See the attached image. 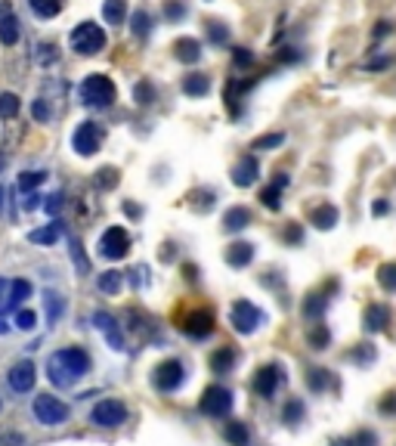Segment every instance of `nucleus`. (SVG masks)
I'll use <instances>...</instances> for the list:
<instances>
[{"mask_svg": "<svg viewBox=\"0 0 396 446\" xmlns=\"http://www.w3.org/2000/svg\"><path fill=\"white\" fill-rule=\"evenodd\" d=\"M198 409H201L204 415H210V418H223V415H229V409H232V394H229L226 387H220V384H214V387H208L201 394Z\"/></svg>", "mask_w": 396, "mask_h": 446, "instance_id": "6e6552de", "label": "nucleus"}, {"mask_svg": "<svg viewBox=\"0 0 396 446\" xmlns=\"http://www.w3.org/2000/svg\"><path fill=\"white\" fill-rule=\"evenodd\" d=\"M248 223H251V211H248L245 204H235V208H229L226 214H223V229H226V233L245 229Z\"/></svg>", "mask_w": 396, "mask_h": 446, "instance_id": "6ab92c4d", "label": "nucleus"}, {"mask_svg": "<svg viewBox=\"0 0 396 446\" xmlns=\"http://www.w3.org/2000/svg\"><path fill=\"white\" fill-rule=\"evenodd\" d=\"M309 347H316V350L328 347V328H325V326H319V322H316V326L309 328Z\"/></svg>", "mask_w": 396, "mask_h": 446, "instance_id": "a19ab883", "label": "nucleus"}, {"mask_svg": "<svg viewBox=\"0 0 396 446\" xmlns=\"http://www.w3.org/2000/svg\"><path fill=\"white\" fill-rule=\"evenodd\" d=\"M133 99H136L140 105H148V103L155 99V87L148 84V81H140V84L133 87Z\"/></svg>", "mask_w": 396, "mask_h": 446, "instance_id": "58836bf2", "label": "nucleus"}, {"mask_svg": "<svg viewBox=\"0 0 396 446\" xmlns=\"http://www.w3.org/2000/svg\"><path fill=\"white\" fill-rule=\"evenodd\" d=\"M183 378H186V369L179 359H164V363L155 365V372H152V384L158 390H177L179 384H183Z\"/></svg>", "mask_w": 396, "mask_h": 446, "instance_id": "1a4fd4ad", "label": "nucleus"}, {"mask_svg": "<svg viewBox=\"0 0 396 446\" xmlns=\"http://www.w3.org/2000/svg\"><path fill=\"white\" fill-rule=\"evenodd\" d=\"M121 282H124V276L118 270H109V273H102V276H99V291H105V295H118V291H121Z\"/></svg>", "mask_w": 396, "mask_h": 446, "instance_id": "c756f323", "label": "nucleus"}, {"mask_svg": "<svg viewBox=\"0 0 396 446\" xmlns=\"http://www.w3.org/2000/svg\"><path fill=\"white\" fill-rule=\"evenodd\" d=\"M148 31H152V16H148L146 10H136V12H133V34L146 37Z\"/></svg>", "mask_w": 396, "mask_h": 446, "instance_id": "c9c22d12", "label": "nucleus"}, {"mask_svg": "<svg viewBox=\"0 0 396 446\" xmlns=\"http://www.w3.org/2000/svg\"><path fill=\"white\" fill-rule=\"evenodd\" d=\"M62 235V223H47L43 229H34V233H28V242H34V245H53L56 239Z\"/></svg>", "mask_w": 396, "mask_h": 446, "instance_id": "393cba45", "label": "nucleus"}, {"mask_svg": "<svg viewBox=\"0 0 396 446\" xmlns=\"http://www.w3.org/2000/svg\"><path fill=\"white\" fill-rule=\"evenodd\" d=\"M282 418L291 421V425H294V421H300L303 418V403L300 400H288V406L282 409Z\"/></svg>", "mask_w": 396, "mask_h": 446, "instance_id": "79ce46f5", "label": "nucleus"}, {"mask_svg": "<svg viewBox=\"0 0 396 446\" xmlns=\"http://www.w3.org/2000/svg\"><path fill=\"white\" fill-rule=\"evenodd\" d=\"M359 347H362V350H353L350 359L353 363H371V359H375V347L371 344H359Z\"/></svg>", "mask_w": 396, "mask_h": 446, "instance_id": "09e8293b", "label": "nucleus"}, {"mask_svg": "<svg viewBox=\"0 0 396 446\" xmlns=\"http://www.w3.org/2000/svg\"><path fill=\"white\" fill-rule=\"evenodd\" d=\"M34 378H37L34 365H31L28 359H22V363H19V365H12V369H10V375H6V381H10V387L16 390V394H28V390L34 387Z\"/></svg>", "mask_w": 396, "mask_h": 446, "instance_id": "f8f14e48", "label": "nucleus"}, {"mask_svg": "<svg viewBox=\"0 0 396 446\" xmlns=\"http://www.w3.org/2000/svg\"><path fill=\"white\" fill-rule=\"evenodd\" d=\"M43 304H47V319L50 322H56L59 319V313L65 310V301H62L56 291H47V295H43Z\"/></svg>", "mask_w": 396, "mask_h": 446, "instance_id": "2f4dec72", "label": "nucleus"}, {"mask_svg": "<svg viewBox=\"0 0 396 446\" xmlns=\"http://www.w3.org/2000/svg\"><path fill=\"white\" fill-rule=\"evenodd\" d=\"M43 180H47V173H43V171H22V173H19V189L31 192V189H37Z\"/></svg>", "mask_w": 396, "mask_h": 446, "instance_id": "7c9ffc66", "label": "nucleus"}, {"mask_svg": "<svg viewBox=\"0 0 396 446\" xmlns=\"http://www.w3.org/2000/svg\"><path fill=\"white\" fill-rule=\"evenodd\" d=\"M68 245H72V257H74V266H78V273H90V260L84 257V248H80L78 239H68Z\"/></svg>", "mask_w": 396, "mask_h": 446, "instance_id": "4c0bfd02", "label": "nucleus"}, {"mask_svg": "<svg viewBox=\"0 0 396 446\" xmlns=\"http://www.w3.org/2000/svg\"><path fill=\"white\" fill-rule=\"evenodd\" d=\"M31 409H34V418L47 427H56V425H62V421H68V406L50 394H37Z\"/></svg>", "mask_w": 396, "mask_h": 446, "instance_id": "39448f33", "label": "nucleus"}, {"mask_svg": "<svg viewBox=\"0 0 396 446\" xmlns=\"http://www.w3.org/2000/svg\"><path fill=\"white\" fill-rule=\"evenodd\" d=\"M78 99L90 109H109L115 103V84L105 74H87L78 84Z\"/></svg>", "mask_w": 396, "mask_h": 446, "instance_id": "f03ea898", "label": "nucleus"}, {"mask_svg": "<svg viewBox=\"0 0 396 446\" xmlns=\"http://www.w3.org/2000/svg\"><path fill=\"white\" fill-rule=\"evenodd\" d=\"M232 59H235V65L245 68V65H251V62H254V53H248L245 47H235L232 50Z\"/></svg>", "mask_w": 396, "mask_h": 446, "instance_id": "3c124183", "label": "nucleus"}, {"mask_svg": "<svg viewBox=\"0 0 396 446\" xmlns=\"http://www.w3.org/2000/svg\"><path fill=\"white\" fill-rule=\"evenodd\" d=\"M28 297H31V282H28V279H12V282H10V310L12 307H22Z\"/></svg>", "mask_w": 396, "mask_h": 446, "instance_id": "a878e982", "label": "nucleus"}, {"mask_svg": "<svg viewBox=\"0 0 396 446\" xmlns=\"http://www.w3.org/2000/svg\"><path fill=\"white\" fill-rule=\"evenodd\" d=\"M223 437H226L232 446H248V440H251L248 437V427L241 425V421H229L226 431H223Z\"/></svg>", "mask_w": 396, "mask_h": 446, "instance_id": "c85d7f7f", "label": "nucleus"}, {"mask_svg": "<svg viewBox=\"0 0 396 446\" xmlns=\"http://www.w3.org/2000/svg\"><path fill=\"white\" fill-rule=\"evenodd\" d=\"M90 369V357H87L80 347H65V350H56L47 359V378L56 387H68L74 384L84 372Z\"/></svg>", "mask_w": 396, "mask_h": 446, "instance_id": "f257e3e1", "label": "nucleus"}, {"mask_svg": "<svg viewBox=\"0 0 396 446\" xmlns=\"http://www.w3.org/2000/svg\"><path fill=\"white\" fill-rule=\"evenodd\" d=\"M254 257V245L251 242H235V245L226 248V264L229 266H248Z\"/></svg>", "mask_w": 396, "mask_h": 446, "instance_id": "412c9836", "label": "nucleus"}, {"mask_svg": "<svg viewBox=\"0 0 396 446\" xmlns=\"http://www.w3.org/2000/svg\"><path fill=\"white\" fill-rule=\"evenodd\" d=\"M263 319H266V313L260 307H254L251 301H235L232 304V310H229V322H232V328L235 332H241V334H251L257 326H263Z\"/></svg>", "mask_w": 396, "mask_h": 446, "instance_id": "20e7f679", "label": "nucleus"}, {"mask_svg": "<svg viewBox=\"0 0 396 446\" xmlns=\"http://www.w3.org/2000/svg\"><path fill=\"white\" fill-rule=\"evenodd\" d=\"M331 446H353V440H334Z\"/></svg>", "mask_w": 396, "mask_h": 446, "instance_id": "bf43d9fd", "label": "nucleus"}, {"mask_svg": "<svg viewBox=\"0 0 396 446\" xmlns=\"http://www.w3.org/2000/svg\"><path fill=\"white\" fill-rule=\"evenodd\" d=\"M377 282H381V288L396 291V264L381 266V270H377Z\"/></svg>", "mask_w": 396, "mask_h": 446, "instance_id": "e433bc0d", "label": "nucleus"}, {"mask_svg": "<svg viewBox=\"0 0 396 446\" xmlns=\"http://www.w3.org/2000/svg\"><path fill=\"white\" fill-rule=\"evenodd\" d=\"M179 328H183L189 338H208V334L214 332V313H210V310H192V313H186V319L179 322Z\"/></svg>", "mask_w": 396, "mask_h": 446, "instance_id": "9b49d317", "label": "nucleus"}, {"mask_svg": "<svg viewBox=\"0 0 396 446\" xmlns=\"http://www.w3.org/2000/svg\"><path fill=\"white\" fill-rule=\"evenodd\" d=\"M325 304H328V297H322V295L307 297V304H303V316H307V319H319L322 310H325Z\"/></svg>", "mask_w": 396, "mask_h": 446, "instance_id": "473e14b6", "label": "nucleus"}, {"mask_svg": "<svg viewBox=\"0 0 396 446\" xmlns=\"http://www.w3.org/2000/svg\"><path fill=\"white\" fill-rule=\"evenodd\" d=\"M0 211H3V186H0Z\"/></svg>", "mask_w": 396, "mask_h": 446, "instance_id": "052dcab7", "label": "nucleus"}, {"mask_svg": "<svg viewBox=\"0 0 396 446\" xmlns=\"http://www.w3.org/2000/svg\"><path fill=\"white\" fill-rule=\"evenodd\" d=\"M285 239H288V242H300V226H288Z\"/></svg>", "mask_w": 396, "mask_h": 446, "instance_id": "6e6d98bb", "label": "nucleus"}, {"mask_svg": "<svg viewBox=\"0 0 396 446\" xmlns=\"http://www.w3.org/2000/svg\"><path fill=\"white\" fill-rule=\"evenodd\" d=\"M68 43H72V50L80 56H96L99 50L105 47V31L99 28L96 22H80L78 28L72 31Z\"/></svg>", "mask_w": 396, "mask_h": 446, "instance_id": "7ed1b4c3", "label": "nucleus"}, {"mask_svg": "<svg viewBox=\"0 0 396 446\" xmlns=\"http://www.w3.org/2000/svg\"><path fill=\"white\" fill-rule=\"evenodd\" d=\"M102 127H99V121H84L78 124V130L72 134V146L78 155H96L99 146H102Z\"/></svg>", "mask_w": 396, "mask_h": 446, "instance_id": "0eeeda50", "label": "nucleus"}, {"mask_svg": "<svg viewBox=\"0 0 396 446\" xmlns=\"http://www.w3.org/2000/svg\"><path fill=\"white\" fill-rule=\"evenodd\" d=\"M93 326H96L99 332L105 334V341H109L111 350H124V334H121V328H118V322L111 319L105 310H96V313H93Z\"/></svg>", "mask_w": 396, "mask_h": 446, "instance_id": "ddd939ff", "label": "nucleus"}, {"mask_svg": "<svg viewBox=\"0 0 396 446\" xmlns=\"http://www.w3.org/2000/svg\"><path fill=\"white\" fill-rule=\"evenodd\" d=\"M96 186L99 189H111V186H118V171L115 167H102V171H96Z\"/></svg>", "mask_w": 396, "mask_h": 446, "instance_id": "ea45409f", "label": "nucleus"}, {"mask_svg": "<svg viewBox=\"0 0 396 446\" xmlns=\"http://www.w3.org/2000/svg\"><path fill=\"white\" fill-rule=\"evenodd\" d=\"M371 211H375V214H387L390 204H387V202H375V208H371Z\"/></svg>", "mask_w": 396, "mask_h": 446, "instance_id": "4d7b16f0", "label": "nucleus"}, {"mask_svg": "<svg viewBox=\"0 0 396 446\" xmlns=\"http://www.w3.org/2000/svg\"><path fill=\"white\" fill-rule=\"evenodd\" d=\"M260 173V164L254 155H245V158H239V164L232 167V183L235 186H251L254 180H257Z\"/></svg>", "mask_w": 396, "mask_h": 446, "instance_id": "dca6fc26", "label": "nucleus"}, {"mask_svg": "<svg viewBox=\"0 0 396 446\" xmlns=\"http://www.w3.org/2000/svg\"><path fill=\"white\" fill-rule=\"evenodd\" d=\"M10 310V279H0V313Z\"/></svg>", "mask_w": 396, "mask_h": 446, "instance_id": "603ef678", "label": "nucleus"}, {"mask_svg": "<svg viewBox=\"0 0 396 446\" xmlns=\"http://www.w3.org/2000/svg\"><path fill=\"white\" fill-rule=\"evenodd\" d=\"M278 384H282V369H278L276 363L257 369V375H254V390H257L260 396H272Z\"/></svg>", "mask_w": 396, "mask_h": 446, "instance_id": "2eb2a0df", "label": "nucleus"}, {"mask_svg": "<svg viewBox=\"0 0 396 446\" xmlns=\"http://www.w3.org/2000/svg\"><path fill=\"white\" fill-rule=\"evenodd\" d=\"M99 257L105 260H121L124 254L130 251V235L124 226H109L102 235H99Z\"/></svg>", "mask_w": 396, "mask_h": 446, "instance_id": "423d86ee", "label": "nucleus"}, {"mask_svg": "<svg viewBox=\"0 0 396 446\" xmlns=\"http://www.w3.org/2000/svg\"><path fill=\"white\" fill-rule=\"evenodd\" d=\"M235 363V350L232 347H220V350L210 353V369L214 372H229Z\"/></svg>", "mask_w": 396, "mask_h": 446, "instance_id": "bb28decb", "label": "nucleus"}, {"mask_svg": "<svg viewBox=\"0 0 396 446\" xmlns=\"http://www.w3.org/2000/svg\"><path fill=\"white\" fill-rule=\"evenodd\" d=\"M208 41L214 43V47H220V43L229 41V28L223 22H208Z\"/></svg>", "mask_w": 396, "mask_h": 446, "instance_id": "72a5a7b5", "label": "nucleus"}, {"mask_svg": "<svg viewBox=\"0 0 396 446\" xmlns=\"http://www.w3.org/2000/svg\"><path fill=\"white\" fill-rule=\"evenodd\" d=\"M31 115H34V121H50V105L47 99H34V105H31Z\"/></svg>", "mask_w": 396, "mask_h": 446, "instance_id": "49530a36", "label": "nucleus"}, {"mask_svg": "<svg viewBox=\"0 0 396 446\" xmlns=\"http://www.w3.org/2000/svg\"><path fill=\"white\" fill-rule=\"evenodd\" d=\"M62 202H65V195H62V192H53V195H50V202L43 204V208H47L50 214H56V211L62 208Z\"/></svg>", "mask_w": 396, "mask_h": 446, "instance_id": "5fc2aeb1", "label": "nucleus"}, {"mask_svg": "<svg viewBox=\"0 0 396 446\" xmlns=\"http://www.w3.org/2000/svg\"><path fill=\"white\" fill-rule=\"evenodd\" d=\"M37 53H34V59L41 62V65H50V62L56 59V53H53V43H41V47H34Z\"/></svg>", "mask_w": 396, "mask_h": 446, "instance_id": "de8ad7c7", "label": "nucleus"}, {"mask_svg": "<svg viewBox=\"0 0 396 446\" xmlns=\"http://www.w3.org/2000/svg\"><path fill=\"white\" fill-rule=\"evenodd\" d=\"M34 322H37L34 310H19V313H16V326L19 328H34Z\"/></svg>", "mask_w": 396, "mask_h": 446, "instance_id": "8fccbe9b", "label": "nucleus"}, {"mask_svg": "<svg viewBox=\"0 0 396 446\" xmlns=\"http://www.w3.org/2000/svg\"><path fill=\"white\" fill-rule=\"evenodd\" d=\"M387 319H390V310L384 307V304H371V307L365 310V328H368V332H384Z\"/></svg>", "mask_w": 396, "mask_h": 446, "instance_id": "4be33fe9", "label": "nucleus"}, {"mask_svg": "<svg viewBox=\"0 0 396 446\" xmlns=\"http://www.w3.org/2000/svg\"><path fill=\"white\" fill-rule=\"evenodd\" d=\"M307 384H309V390H322V387H328V375H325V369H309V372H307Z\"/></svg>", "mask_w": 396, "mask_h": 446, "instance_id": "37998d69", "label": "nucleus"}, {"mask_svg": "<svg viewBox=\"0 0 396 446\" xmlns=\"http://www.w3.org/2000/svg\"><path fill=\"white\" fill-rule=\"evenodd\" d=\"M282 142H285V134H266L254 142V149H276V146H282Z\"/></svg>", "mask_w": 396, "mask_h": 446, "instance_id": "a18cd8bd", "label": "nucleus"}, {"mask_svg": "<svg viewBox=\"0 0 396 446\" xmlns=\"http://www.w3.org/2000/svg\"><path fill=\"white\" fill-rule=\"evenodd\" d=\"M387 409V412H396V400H387V403H381V412Z\"/></svg>", "mask_w": 396, "mask_h": 446, "instance_id": "13d9d810", "label": "nucleus"}, {"mask_svg": "<svg viewBox=\"0 0 396 446\" xmlns=\"http://www.w3.org/2000/svg\"><path fill=\"white\" fill-rule=\"evenodd\" d=\"M338 220H340V211L334 208V204H319V208L309 211V223H313L316 229H331Z\"/></svg>", "mask_w": 396, "mask_h": 446, "instance_id": "a211bd4d", "label": "nucleus"}, {"mask_svg": "<svg viewBox=\"0 0 396 446\" xmlns=\"http://www.w3.org/2000/svg\"><path fill=\"white\" fill-rule=\"evenodd\" d=\"M0 164H3V161H0Z\"/></svg>", "mask_w": 396, "mask_h": 446, "instance_id": "680f3d73", "label": "nucleus"}, {"mask_svg": "<svg viewBox=\"0 0 396 446\" xmlns=\"http://www.w3.org/2000/svg\"><path fill=\"white\" fill-rule=\"evenodd\" d=\"M90 421L99 427H118L121 421H127V409H124L121 400H102L93 406Z\"/></svg>", "mask_w": 396, "mask_h": 446, "instance_id": "9d476101", "label": "nucleus"}, {"mask_svg": "<svg viewBox=\"0 0 396 446\" xmlns=\"http://www.w3.org/2000/svg\"><path fill=\"white\" fill-rule=\"evenodd\" d=\"M19 34H22L19 16L12 12L10 3H0V43H3V47H12V43H19Z\"/></svg>", "mask_w": 396, "mask_h": 446, "instance_id": "4468645a", "label": "nucleus"}, {"mask_svg": "<svg viewBox=\"0 0 396 446\" xmlns=\"http://www.w3.org/2000/svg\"><path fill=\"white\" fill-rule=\"evenodd\" d=\"M164 16L170 19V22L186 19V3H179V0H167V3H164Z\"/></svg>", "mask_w": 396, "mask_h": 446, "instance_id": "c03bdc74", "label": "nucleus"}, {"mask_svg": "<svg viewBox=\"0 0 396 446\" xmlns=\"http://www.w3.org/2000/svg\"><path fill=\"white\" fill-rule=\"evenodd\" d=\"M208 90H210V78H208V74L192 72V74H186V78H183V93H186V96L201 99V96H208Z\"/></svg>", "mask_w": 396, "mask_h": 446, "instance_id": "f3484780", "label": "nucleus"}, {"mask_svg": "<svg viewBox=\"0 0 396 446\" xmlns=\"http://www.w3.org/2000/svg\"><path fill=\"white\" fill-rule=\"evenodd\" d=\"M31 12H34L37 19H53L62 12V6H65V0H28Z\"/></svg>", "mask_w": 396, "mask_h": 446, "instance_id": "5701e85b", "label": "nucleus"}, {"mask_svg": "<svg viewBox=\"0 0 396 446\" xmlns=\"http://www.w3.org/2000/svg\"><path fill=\"white\" fill-rule=\"evenodd\" d=\"M19 96L16 93H0V118H16Z\"/></svg>", "mask_w": 396, "mask_h": 446, "instance_id": "f704fd0d", "label": "nucleus"}, {"mask_svg": "<svg viewBox=\"0 0 396 446\" xmlns=\"http://www.w3.org/2000/svg\"><path fill=\"white\" fill-rule=\"evenodd\" d=\"M377 443V437L371 431H359L356 437H353V446H375Z\"/></svg>", "mask_w": 396, "mask_h": 446, "instance_id": "864d4df0", "label": "nucleus"}, {"mask_svg": "<svg viewBox=\"0 0 396 446\" xmlns=\"http://www.w3.org/2000/svg\"><path fill=\"white\" fill-rule=\"evenodd\" d=\"M177 59L179 62H198L201 59V43H198L195 37H183V41H177Z\"/></svg>", "mask_w": 396, "mask_h": 446, "instance_id": "b1692460", "label": "nucleus"}, {"mask_svg": "<svg viewBox=\"0 0 396 446\" xmlns=\"http://www.w3.org/2000/svg\"><path fill=\"white\" fill-rule=\"evenodd\" d=\"M124 12H127V0H105L102 6V16L109 25H121L124 22Z\"/></svg>", "mask_w": 396, "mask_h": 446, "instance_id": "cd10ccee", "label": "nucleus"}, {"mask_svg": "<svg viewBox=\"0 0 396 446\" xmlns=\"http://www.w3.org/2000/svg\"><path fill=\"white\" fill-rule=\"evenodd\" d=\"M282 186H288V173H276V180H272L270 186H266L263 192H260V198H263V204L270 211H278V198H282Z\"/></svg>", "mask_w": 396, "mask_h": 446, "instance_id": "aec40b11", "label": "nucleus"}]
</instances>
